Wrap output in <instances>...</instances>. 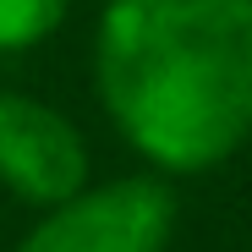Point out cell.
<instances>
[{"label":"cell","mask_w":252,"mask_h":252,"mask_svg":"<svg viewBox=\"0 0 252 252\" xmlns=\"http://www.w3.org/2000/svg\"><path fill=\"white\" fill-rule=\"evenodd\" d=\"M104 104L148 159L203 170L252 132V0H110Z\"/></svg>","instance_id":"1"},{"label":"cell","mask_w":252,"mask_h":252,"mask_svg":"<svg viewBox=\"0 0 252 252\" xmlns=\"http://www.w3.org/2000/svg\"><path fill=\"white\" fill-rule=\"evenodd\" d=\"M170 225H176L170 187L137 176L66 197L22 241V252H164Z\"/></svg>","instance_id":"2"},{"label":"cell","mask_w":252,"mask_h":252,"mask_svg":"<svg viewBox=\"0 0 252 252\" xmlns=\"http://www.w3.org/2000/svg\"><path fill=\"white\" fill-rule=\"evenodd\" d=\"M82 176L88 154L66 115L22 94L0 99V181L33 203H66L82 192Z\"/></svg>","instance_id":"3"},{"label":"cell","mask_w":252,"mask_h":252,"mask_svg":"<svg viewBox=\"0 0 252 252\" xmlns=\"http://www.w3.org/2000/svg\"><path fill=\"white\" fill-rule=\"evenodd\" d=\"M66 17V0H0V50L38 44Z\"/></svg>","instance_id":"4"}]
</instances>
